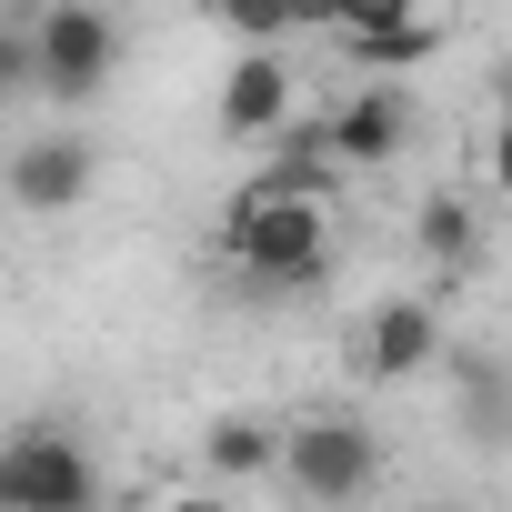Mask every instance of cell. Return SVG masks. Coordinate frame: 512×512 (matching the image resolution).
<instances>
[{"mask_svg": "<svg viewBox=\"0 0 512 512\" xmlns=\"http://www.w3.org/2000/svg\"><path fill=\"white\" fill-rule=\"evenodd\" d=\"M221 262L262 292H312L332 272V201H302L282 181H251L221 211Z\"/></svg>", "mask_w": 512, "mask_h": 512, "instance_id": "cell-1", "label": "cell"}, {"mask_svg": "<svg viewBox=\"0 0 512 512\" xmlns=\"http://www.w3.org/2000/svg\"><path fill=\"white\" fill-rule=\"evenodd\" d=\"M31 51H41V101L81 111L121 71V21L101 11V0H41L31 11Z\"/></svg>", "mask_w": 512, "mask_h": 512, "instance_id": "cell-2", "label": "cell"}, {"mask_svg": "<svg viewBox=\"0 0 512 512\" xmlns=\"http://www.w3.org/2000/svg\"><path fill=\"white\" fill-rule=\"evenodd\" d=\"M0 512H101V472L71 432L31 422V432H0Z\"/></svg>", "mask_w": 512, "mask_h": 512, "instance_id": "cell-3", "label": "cell"}, {"mask_svg": "<svg viewBox=\"0 0 512 512\" xmlns=\"http://www.w3.org/2000/svg\"><path fill=\"white\" fill-rule=\"evenodd\" d=\"M282 472H292V492H302V502L342 512V502H362V492L382 482V442H372L362 422L322 412V422H292V432H282Z\"/></svg>", "mask_w": 512, "mask_h": 512, "instance_id": "cell-4", "label": "cell"}, {"mask_svg": "<svg viewBox=\"0 0 512 512\" xmlns=\"http://www.w3.org/2000/svg\"><path fill=\"white\" fill-rule=\"evenodd\" d=\"M91 181H101V161H91V141H81V131H31V141L11 151V171H0L11 211H31V221L81 211V201H91Z\"/></svg>", "mask_w": 512, "mask_h": 512, "instance_id": "cell-5", "label": "cell"}, {"mask_svg": "<svg viewBox=\"0 0 512 512\" xmlns=\"http://www.w3.org/2000/svg\"><path fill=\"white\" fill-rule=\"evenodd\" d=\"M352 362H362L372 382H422V372L442 362V312H432L422 292H402V302H382V312L362 322V342H352Z\"/></svg>", "mask_w": 512, "mask_h": 512, "instance_id": "cell-6", "label": "cell"}, {"mask_svg": "<svg viewBox=\"0 0 512 512\" xmlns=\"http://www.w3.org/2000/svg\"><path fill=\"white\" fill-rule=\"evenodd\" d=\"M332 121V161L342 171H382V161H402L412 151V101L392 91V81H362L342 111H322Z\"/></svg>", "mask_w": 512, "mask_h": 512, "instance_id": "cell-7", "label": "cell"}, {"mask_svg": "<svg viewBox=\"0 0 512 512\" xmlns=\"http://www.w3.org/2000/svg\"><path fill=\"white\" fill-rule=\"evenodd\" d=\"M211 131H221V141H272V131H292V71H282V51H241V61H231V81H221V101H211Z\"/></svg>", "mask_w": 512, "mask_h": 512, "instance_id": "cell-8", "label": "cell"}, {"mask_svg": "<svg viewBox=\"0 0 512 512\" xmlns=\"http://www.w3.org/2000/svg\"><path fill=\"white\" fill-rule=\"evenodd\" d=\"M412 241H422V262H432V272H442V292H452V282L482 262V211H472L462 191H432V201L412 211Z\"/></svg>", "mask_w": 512, "mask_h": 512, "instance_id": "cell-9", "label": "cell"}, {"mask_svg": "<svg viewBox=\"0 0 512 512\" xmlns=\"http://www.w3.org/2000/svg\"><path fill=\"white\" fill-rule=\"evenodd\" d=\"M272 462H282V432L251 422V412H221V422L201 432V472H211V482H251V472H272Z\"/></svg>", "mask_w": 512, "mask_h": 512, "instance_id": "cell-10", "label": "cell"}, {"mask_svg": "<svg viewBox=\"0 0 512 512\" xmlns=\"http://www.w3.org/2000/svg\"><path fill=\"white\" fill-rule=\"evenodd\" d=\"M432 51H442V21H432V11H422V21H402V31H372V41H352L362 81H372V71H382V81H392V71H422Z\"/></svg>", "mask_w": 512, "mask_h": 512, "instance_id": "cell-11", "label": "cell"}, {"mask_svg": "<svg viewBox=\"0 0 512 512\" xmlns=\"http://www.w3.org/2000/svg\"><path fill=\"white\" fill-rule=\"evenodd\" d=\"M452 382H462V412H472V432H502V422H512V382H502L482 352H462V362H452Z\"/></svg>", "mask_w": 512, "mask_h": 512, "instance_id": "cell-12", "label": "cell"}, {"mask_svg": "<svg viewBox=\"0 0 512 512\" xmlns=\"http://www.w3.org/2000/svg\"><path fill=\"white\" fill-rule=\"evenodd\" d=\"M191 11H211L221 31H241L251 51H272L282 31H292V0H191Z\"/></svg>", "mask_w": 512, "mask_h": 512, "instance_id": "cell-13", "label": "cell"}, {"mask_svg": "<svg viewBox=\"0 0 512 512\" xmlns=\"http://www.w3.org/2000/svg\"><path fill=\"white\" fill-rule=\"evenodd\" d=\"M41 91V51H31V21H0V101H31Z\"/></svg>", "mask_w": 512, "mask_h": 512, "instance_id": "cell-14", "label": "cell"}, {"mask_svg": "<svg viewBox=\"0 0 512 512\" xmlns=\"http://www.w3.org/2000/svg\"><path fill=\"white\" fill-rule=\"evenodd\" d=\"M402 21H422V0H342V31H352V41H372V31H402Z\"/></svg>", "mask_w": 512, "mask_h": 512, "instance_id": "cell-15", "label": "cell"}, {"mask_svg": "<svg viewBox=\"0 0 512 512\" xmlns=\"http://www.w3.org/2000/svg\"><path fill=\"white\" fill-rule=\"evenodd\" d=\"M492 181L512 191V81H502V131H492Z\"/></svg>", "mask_w": 512, "mask_h": 512, "instance_id": "cell-16", "label": "cell"}, {"mask_svg": "<svg viewBox=\"0 0 512 512\" xmlns=\"http://www.w3.org/2000/svg\"><path fill=\"white\" fill-rule=\"evenodd\" d=\"M292 31H342V0H292Z\"/></svg>", "mask_w": 512, "mask_h": 512, "instance_id": "cell-17", "label": "cell"}, {"mask_svg": "<svg viewBox=\"0 0 512 512\" xmlns=\"http://www.w3.org/2000/svg\"><path fill=\"white\" fill-rule=\"evenodd\" d=\"M161 512H231L221 492H181V502H161Z\"/></svg>", "mask_w": 512, "mask_h": 512, "instance_id": "cell-18", "label": "cell"}]
</instances>
